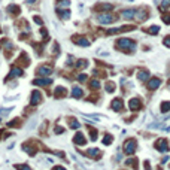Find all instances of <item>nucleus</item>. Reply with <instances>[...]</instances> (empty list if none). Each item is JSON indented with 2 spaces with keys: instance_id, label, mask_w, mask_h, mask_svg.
Returning a JSON list of instances; mask_svg holds the SVG:
<instances>
[{
  "instance_id": "7",
  "label": "nucleus",
  "mask_w": 170,
  "mask_h": 170,
  "mask_svg": "<svg viewBox=\"0 0 170 170\" xmlns=\"http://www.w3.org/2000/svg\"><path fill=\"white\" fill-rule=\"evenodd\" d=\"M128 107H130V111H139L140 109V107H142V103H140V100H139V98H136V97H134V98H131V100H130V103H128Z\"/></svg>"
},
{
  "instance_id": "25",
  "label": "nucleus",
  "mask_w": 170,
  "mask_h": 170,
  "mask_svg": "<svg viewBox=\"0 0 170 170\" xmlns=\"http://www.w3.org/2000/svg\"><path fill=\"white\" fill-rule=\"evenodd\" d=\"M89 139L91 140H97V130L89 127Z\"/></svg>"
},
{
  "instance_id": "3",
  "label": "nucleus",
  "mask_w": 170,
  "mask_h": 170,
  "mask_svg": "<svg viewBox=\"0 0 170 170\" xmlns=\"http://www.w3.org/2000/svg\"><path fill=\"white\" fill-rule=\"evenodd\" d=\"M97 21L100 24H112L115 21V16L111 14H98L97 15Z\"/></svg>"
},
{
  "instance_id": "32",
  "label": "nucleus",
  "mask_w": 170,
  "mask_h": 170,
  "mask_svg": "<svg viewBox=\"0 0 170 170\" xmlns=\"http://www.w3.org/2000/svg\"><path fill=\"white\" fill-rule=\"evenodd\" d=\"M20 124H21V121L16 118V119H14V121L9 122V124H8V127H15V125H20Z\"/></svg>"
},
{
  "instance_id": "13",
  "label": "nucleus",
  "mask_w": 170,
  "mask_h": 170,
  "mask_svg": "<svg viewBox=\"0 0 170 170\" xmlns=\"http://www.w3.org/2000/svg\"><path fill=\"white\" fill-rule=\"evenodd\" d=\"M87 155L91 157V158L98 160V158H100V155H102V152L98 151V149H96V148H93V149H88V151H87Z\"/></svg>"
},
{
  "instance_id": "38",
  "label": "nucleus",
  "mask_w": 170,
  "mask_h": 170,
  "mask_svg": "<svg viewBox=\"0 0 170 170\" xmlns=\"http://www.w3.org/2000/svg\"><path fill=\"white\" fill-rule=\"evenodd\" d=\"M55 133H57V134H61V133H63V128H55Z\"/></svg>"
},
{
  "instance_id": "18",
  "label": "nucleus",
  "mask_w": 170,
  "mask_h": 170,
  "mask_svg": "<svg viewBox=\"0 0 170 170\" xmlns=\"http://www.w3.org/2000/svg\"><path fill=\"white\" fill-rule=\"evenodd\" d=\"M57 14H58V16L61 18V20H67V18L70 16V12L67 11V9H57Z\"/></svg>"
},
{
  "instance_id": "26",
  "label": "nucleus",
  "mask_w": 170,
  "mask_h": 170,
  "mask_svg": "<svg viewBox=\"0 0 170 170\" xmlns=\"http://www.w3.org/2000/svg\"><path fill=\"white\" fill-rule=\"evenodd\" d=\"M89 88H93V89H98V88H100V82H98V81H96V79H93L91 82H89Z\"/></svg>"
},
{
  "instance_id": "2",
  "label": "nucleus",
  "mask_w": 170,
  "mask_h": 170,
  "mask_svg": "<svg viewBox=\"0 0 170 170\" xmlns=\"http://www.w3.org/2000/svg\"><path fill=\"white\" fill-rule=\"evenodd\" d=\"M136 148H137V142L134 140V139L125 140V143H124V152L127 155H133L134 152H136Z\"/></svg>"
},
{
  "instance_id": "10",
  "label": "nucleus",
  "mask_w": 170,
  "mask_h": 170,
  "mask_svg": "<svg viewBox=\"0 0 170 170\" xmlns=\"http://www.w3.org/2000/svg\"><path fill=\"white\" fill-rule=\"evenodd\" d=\"M160 85H161V79H158V78H154V79H151V81H149L148 88L151 89V91H154V89H157Z\"/></svg>"
},
{
  "instance_id": "17",
  "label": "nucleus",
  "mask_w": 170,
  "mask_h": 170,
  "mask_svg": "<svg viewBox=\"0 0 170 170\" xmlns=\"http://www.w3.org/2000/svg\"><path fill=\"white\" fill-rule=\"evenodd\" d=\"M38 73H39V75H51V73H52V69L48 67V66H40V67L38 69Z\"/></svg>"
},
{
  "instance_id": "22",
  "label": "nucleus",
  "mask_w": 170,
  "mask_h": 170,
  "mask_svg": "<svg viewBox=\"0 0 170 170\" xmlns=\"http://www.w3.org/2000/svg\"><path fill=\"white\" fill-rule=\"evenodd\" d=\"M67 122H69V125H70V128H73V130L79 128V121H78V119H75V118H67Z\"/></svg>"
},
{
  "instance_id": "40",
  "label": "nucleus",
  "mask_w": 170,
  "mask_h": 170,
  "mask_svg": "<svg viewBox=\"0 0 170 170\" xmlns=\"http://www.w3.org/2000/svg\"><path fill=\"white\" fill-rule=\"evenodd\" d=\"M169 88H170V82H169Z\"/></svg>"
},
{
  "instance_id": "24",
  "label": "nucleus",
  "mask_w": 170,
  "mask_h": 170,
  "mask_svg": "<svg viewBox=\"0 0 170 170\" xmlns=\"http://www.w3.org/2000/svg\"><path fill=\"white\" fill-rule=\"evenodd\" d=\"M88 66V61L87 60H79V61H76V67H79V69H84V67H87Z\"/></svg>"
},
{
  "instance_id": "16",
  "label": "nucleus",
  "mask_w": 170,
  "mask_h": 170,
  "mask_svg": "<svg viewBox=\"0 0 170 170\" xmlns=\"http://www.w3.org/2000/svg\"><path fill=\"white\" fill-rule=\"evenodd\" d=\"M137 79L139 81H148L149 79V72L148 70H139L137 72Z\"/></svg>"
},
{
  "instance_id": "23",
  "label": "nucleus",
  "mask_w": 170,
  "mask_h": 170,
  "mask_svg": "<svg viewBox=\"0 0 170 170\" xmlns=\"http://www.w3.org/2000/svg\"><path fill=\"white\" fill-rule=\"evenodd\" d=\"M8 12H9V14H12V15H15V14L20 12V8L15 6V5H11V6H8Z\"/></svg>"
},
{
  "instance_id": "20",
  "label": "nucleus",
  "mask_w": 170,
  "mask_h": 170,
  "mask_svg": "<svg viewBox=\"0 0 170 170\" xmlns=\"http://www.w3.org/2000/svg\"><path fill=\"white\" fill-rule=\"evenodd\" d=\"M72 96H73L75 98H81L84 96V93H82V89H81L79 87H73V89H72Z\"/></svg>"
},
{
  "instance_id": "12",
  "label": "nucleus",
  "mask_w": 170,
  "mask_h": 170,
  "mask_svg": "<svg viewBox=\"0 0 170 170\" xmlns=\"http://www.w3.org/2000/svg\"><path fill=\"white\" fill-rule=\"evenodd\" d=\"M122 107H124V104H122V102H121V98H115V100L112 102V109H113V111L119 112V111H122Z\"/></svg>"
},
{
  "instance_id": "39",
  "label": "nucleus",
  "mask_w": 170,
  "mask_h": 170,
  "mask_svg": "<svg viewBox=\"0 0 170 170\" xmlns=\"http://www.w3.org/2000/svg\"><path fill=\"white\" fill-rule=\"evenodd\" d=\"M34 2H36V0H27V3H29V5L30 3H34Z\"/></svg>"
},
{
  "instance_id": "33",
  "label": "nucleus",
  "mask_w": 170,
  "mask_h": 170,
  "mask_svg": "<svg viewBox=\"0 0 170 170\" xmlns=\"http://www.w3.org/2000/svg\"><path fill=\"white\" fill-rule=\"evenodd\" d=\"M170 6V0H163L161 2V9H167Z\"/></svg>"
},
{
  "instance_id": "36",
  "label": "nucleus",
  "mask_w": 170,
  "mask_h": 170,
  "mask_svg": "<svg viewBox=\"0 0 170 170\" xmlns=\"http://www.w3.org/2000/svg\"><path fill=\"white\" fill-rule=\"evenodd\" d=\"M34 23H36V24H42V20H40L39 16H34Z\"/></svg>"
},
{
  "instance_id": "35",
  "label": "nucleus",
  "mask_w": 170,
  "mask_h": 170,
  "mask_svg": "<svg viewBox=\"0 0 170 170\" xmlns=\"http://www.w3.org/2000/svg\"><path fill=\"white\" fill-rule=\"evenodd\" d=\"M78 79L81 81V82H84V81L87 79V75H79V76H78Z\"/></svg>"
},
{
  "instance_id": "15",
  "label": "nucleus",
  "mask_w": 170,
  "mask_h": 170,
  "mask_svg": "<svg viewBox=\"0 0 170 170\" xmlns=\"http://www.w3.org/2000/svg\"><path fill=\"white\" fill-rule=\"evenodd\" d=\"M66 94H67V91H66V88H63V87H57L55 88V93H54L55 98H61V97H64Z\"/></svg>"
},
{
  "instance_id": "31",
  "label": "nucleus",
  "mask_w": 170,
  "mask_h": 170,
  "mask_svg": "<svg viewBox=\"0 0 170 170\" xmlns=\"http://www.w3.org/2000/svg\"><path fill=\"white\" fill-rule=\"evenodd\" d=\"M103 143H104V145H111V143H112V136H111V134H104Z\"/></svg>"
},
{
  "instance_id": "21",
  "label": "nucleus",
  "mask_w": 170,
  "mask_h": 170,
  "mask_svg": "<svg viewBox=\"0 0 170 170\" xmlns=\"http://www.w3.org/2000/svg\"><path fill=\"white\" fill-rule=\"evenodd\" d=\"M70 5L69 0H57V9H67Z\"/></svg>"
},
{
  "instance_id": "37",
  "label": "nucleus",
  "mask_w": 170,
  "mask_h": 170,
  "mask_svg": "<svg viewBox=\"0 0 170 170\" xmlns=\"http://www.w3.org/2000/svg\"><path fill=\"white\" fill-rule=\"evenodd\" d=\"M164 43H166V46H170V36L164 39Z\"/></svg>"
},
{
  "instance_id": "29",
  "label": "nucleus",
  "mask_w": 170,
  "mask_h": 170,
  "mask_svg": "<svg viewBox=\"0 0 170 170\" xmlns=\"http://www.w3.org/2000/svg\"><path fill=\"white\" fill-rule=\"evenodd\" d=\"M170 111V102H164L161 104V112H169Z\"/></svg>"
},
{
  "instance_id": "27",
  "label": "nucleus",
  "mask_w": 170,
  "mask_h": 170,
  "mask_svg": "<svg viewBox=\"0 0 170 170\" xmlns=\"http://www.w3.org/2000/svg\"><path fill=\"white\" fill-rule=\"evenodd\" d=\"M158 30H160L158 25H152V27H149V29H148V33H149V34H157Z\"/></svg>"
},
{
  "instance_id": "14",
  "label": "nucleus",
  "mask_w": 170,
  "mask_h": 170,
  "mask_svg": "<svg viewBox=\"0 0 170 170\" xmlns=\"http://www.w3.org/2000/svg\"><path fill=\"white\" fill-rule=\"evenodd\" d=\"M73 142L76 143V145H85V142H87V139L84 137V134L82 133H78L76 136L73 137Z\"/></svg>"
},
{
  "instance_id": "1",
  "label": "nucleus",
  "mask_w": 170,
  "mask_h": 170,
  "mask_svg": "<svg viewBox=\"0 0 170 170\" xmlns=\"http://www.w3.org/2000/svg\"><path fill=\"white\" fill-rule=\"evenodd\" d=\"M116 48L124 51V52H131V51L136 49V43H134V40H131V39L124 38V39H119L118 42H116Z\"/></svg>"
},
{
  "instance_id": "8",
  "label": "nucleus",
  "mask_w": 170,
  "mask_h": 170,
  "mask_svg": "<svg viewBox=\"0 0 170 170\" xmlns=\"http://www.w3.org/2000/svg\"><path fill=\"white\" fill-rule=\"evenodd\" d=\"M52 84V79H48V78H38V79H34V85H42V87H48Z\"/></svg>"
},
{
  "instance_id": "4",
  "label": "nucleus",
  "mask_w": 170,
  "mask_h": 170,
  "mask_svg": "<svg viewBox=\"0 0 170 170\" xmlns=\"http://www.w3.org/2000/svg\"><path fill=\"white\" fill-rule=\"evenodd\" d=\"M134 18H136L137 21H145L148 18V11H146V9H136Z\"/></svg>"
},
{
  "instance_id": "19",
  "label": "nucleus",
  "mask_w": 170,
  "mask_h": 170,
  "mask_svg": "<svg viewBox=\"0 0 170 170\" xmlns=\"http://www.w3.org/2000/svg\"><path fill=\"white\" fill-rule=\"evenodd\" d=\"M21 75H23L21 69H20V67H14V69L11 70V73H9L8 79H12V78H15V76H21Z\"/></svg>"
},
{
  "instance_id": "28",
  "label": "nucleus",
  "mask_w": 170,
  "mask_h": 170,
  "mask_svg": "<svg viewBox=\"0 0 170 170\" xmlns=\"http://www.w3.org/2000/svg\"><path fill=\"white\" fill-rule=\"evenodd\" d=\"M104 88H106L107 93H112L113 89H115V84H113V82H107V84L104 85Z\"/></svg>"
},
{
  "instance_id": "30",
  "label": "nucleus",
  "mask_w": 170,
  "mask_h": 170,
  "mask_svg": "<svg viewBox=\"0 0 170 170\" xmlns=\"http://www.w3.org/2000/svg\"><path fill=\"white\" fill-rule=\"evenodd\" d=\"M113 6L112 5H109V3H103V5H100L98 6V9H102V11H111Z\"/></svg>"
},
{
  "instance_id": "6",
  "label": "nucleus",
  "mask_w": 170,
  "mask_h": 170,
  "mask_svg": "<svg viewBox=\"0 0 170 170\" xmlns=\"http://www.w3.org/2000/svg\"><path fill=\"white\" fill-rule=\"evenodd\" d=\"M40 102H42V94H40V91H38V89H36V91L31 93L30 103H31V104H39Z\"/></svg>"
},
{
  "instance_id": "5",
  "label": "nucleus",
  "mask_w": 170,
  "mask_h": 170,
  "mask_svg": "<svg viewBox=\"0 0 170 170\" xmlns=\"http://www.w3.org/2000/svg\"><path fill=\"white\" fill-rule=\"evenodd\" d=\"M155 148H157L160 152H167V151H169L167 140H166V139H160V140L155 143Z\"/></svg>"
},
{
  "instance_id": "9",
  "label": "nucleus",
  "mask_w": 170,
  "mask_h": 170,
  "mask_svg": "<svg viewBox=\"0 0 170 170\" xmlns=\"http://www.w3.org/2000/svg\"><path fill=\"white\" fill-rule=\"evenodd\" d=\"M73 40H75L78 45H81V46H88V45H89L88 39L84 38V36H73Z\"/></svg>"
},
{
  "instance_id": "11",
  "label": "nucleus",
  "mask_w": 170,
  "mask_h": 170,
  "mask_svg": "<svg viewBox=\"0 0 170 170\" xmlns=\"http://www.w3.org/2000/svg\"><path fill=\"white\" fill-rule=\"evenodd\" d=\"M134 14H136V9H128V11H122L121 16L124 20H131V18H134Z\"/></svg>"
},
{
  "instance_id": "34",
  "label": "nucleus",
  "mask_w": 170,
  "mask_h": 170,
  "mask_svg": "<svg viewBox=\"0 0 170 170\" xmlns=\"http://www.w3.org/2000/svg\"><path fill=\"white\" fill-rule=\"evenodd\" d=\"M163 21L166 24H170V14H163Z\"/></svg>"
}]
</instances>
